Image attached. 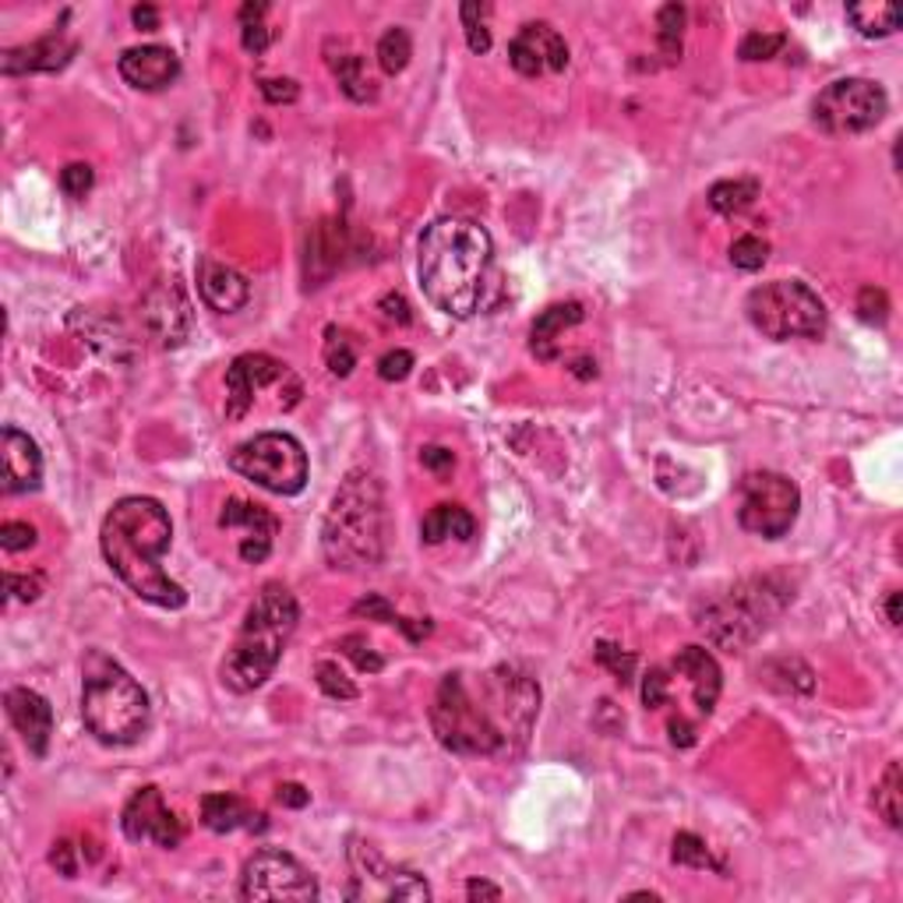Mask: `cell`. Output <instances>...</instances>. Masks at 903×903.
<instances>
[{
	"instance_id": "50",
	"label": "cell",
	"mask_w": 903,
	"mask_h": 903,
	"mask_svg": "<svg viewBox=\"0 0 903 903\" xmlns=\"http://www.w3.org/2000/svg\"><path fill=\"white\" fill-rule=\"evenodd\" d=\"M354 614H367V618L385 622V625H396V618H399L396 607L388 604V601L381 597V593H367L364 601H357V604H354Z\"/></svg>"
},
{
	"instance_id": "21",
	"label": "cell",
	"mask_w": 903,
	"mask_h": 903,
	"mask_svg": "<svg viewBox=\"0 0 903 903\" xmlns=\"http://www.w3.org/2000/svg\"><path fill=\"white\" fill-rule=\"evenodd\" d=\"M117 71L131 89L159 92V89L173 86V81L180 78V60H177V53L170 47L149 43V47H131V50L120 53Z\"/></svg>"
},
{
	"instance_id": "56",
	"label": "cell",
	"mask_w": 903,
	"mask_h": 903,
	"mask_svg": "<svg viewBox=\"0 0 903 903\" xmlns=\"http://www.w3.org/2000/svg\"><path fill=\"white\" fill-rule=\"evenodd\" d=\"M276 802H279L282 808H304L307 802H311V791H304L300 784H282V787L276 791Z\"/></svg>"
},
{
	"instance_id": "11",
	"label": "cell",
	"mask_w": 903,
	"mask_h": 903,
	"mask_svg": "<svg viewBox=\"0 0 903 903\" xmlns=\"http://www.w3.org/2000/svg\"><path fill=\"white\" fill-rule=\"evenodd\" d=\"M890 110L886 89L872 78H840L815 96L812 120L826 135H865Z\"/></svg>"
},
{
	"instance_id": "51",
	"label": "cell",
	"mask_w": 903,
	"mask_h": 903,
	"mask_svg": "<svg viewBox=\"0 0 903 903\" xmlns=\"http://www.w3.org/2000/svg\"><path fill=\"white\" fill-rule=\"evenodd\" d=\"M258 89L272 107H282V102H294L300 96L297 81H290V78H265V81H258Z\"/></svg>"
},
{
	"instance_id": "1",
	"label": "cell",
	"mask_w": 903,
	"mask_h": 903,
	"mask_svg": "<svg viewBox=\"0 0 903 903\" xmlns=\"http://www.w3.org/2000/svg\"><path fill=\"white\" fill-rule=\"evenodd\" d=\"M540 713V685L516 667L480 677V695L466 674H445L430 706V731L452 755H512L526 745Z\"/></svg>"
},
{
	"instance_id": "52",
	"label": "cell",
	"mask_w": 903,
	"mask_h": 903,
	"mask_svg": "<svg viewBox=\"0 0 903 903\" xmlns=\"http://www.w3.org/2000/svg\"><path fill=\"white\" fill-rule=\"evenodd\" d=\"M420 463L430 469V474H438V477H445L452 466H456V456H452V448H441V445H427L424 452H420Z\"/></svg>"
},
{
	"instance_id": "29",
	"label": "cell",
	"mask_w": 903,
	"mask_h": 903,
	"mask_svg": "<svg viewBox=\"0 0 903 903\" xmlns=\"http://www.w3.org/2000/svg\"><path fill=\"white\" fill-rule=\"evenodd\" d=\"M474 516L463 505H435L420 523V537L427 544H441V540H469L474 537Z\"/></svg>"
},
{
	"instance_id": "53",
	"label": "cell",
	"mask_w": 903,
	"mask_h": 903,
	"mask_svg": "<svg viewBox=\"0 0 903 903\" xmlns=\"http://www.w3.org/2000/svg\"><path fill=\"white\" fill-rule=\"evenodd\" d=\"M50 865L64 875V879H75L78 875V861H75V847L68 844V840H60V844H53L50 851Z\"/></svg>"
},
{
	"instance_id": "27",
	"label": "cell",
	"mask_w": 903,
	"mask_h": 903,
	"mask_svg": "<svg viewBox=\"0 0 903 903\" xmlns=\"http://www.w3.org/2000/svg\"><path fill=\"white\" fill-rule=\"evenodd\" d=\"M261 812H255L248 802H240L237 794H205L201 797V823L212 833H234L240 826L265 830Z\"/></svg>"
},
{
	"instance_id": "10",
	"label": "cell",
	"mask_w": 903,
	"mask_h": 903,
	"mask_svg": "<svg viewBox=\"0 0 903 903\" xmlns=\"http://www.w3.org/2000/svg\"><path fill=\"white\" fill-rule=\"evenodd\" d=\"M797 508H802V490L784 474L758 469V474H745L737 480V523L755 537H787L797 519Z\"/></svg>"
},
{
	"instance_id": "8",
	"label": "cell",
	"mask_w": 903,
	"mask_h": 903,
	"mask_svg": "<svg viewBox=\"0 0 903 903\" xmlns=\"http://www.w3.org/2000/svg\"><path fill=\"white\" fill-rule=\"evenodd\" d=\"M748 321L773 343L818 339L826 333V307L802 279H773L745 297Z\"/></svg>"
},
{
	"instance_id": "3",
	"label": "cell",
	"mask_w": 903,
	"mask_h": 903,
	"mask_svg": "<svg viewBox=\"0 0 903 903\" xmlns=\"http://www.w3.org/2000/svg\"><path fill=\"white\" fill-rule=\"evenodd\" d=\"M490 255L495 244L480 222L463 216L430 222L417 248V276L430 307L456 321L474 318L484 307Z\"/></svg>"
},
{
	"instance_id": "55",
	"label": "cell",
	"mask_w": 903,
	"mask_h": 903,
	"mask_svg": "<svg viewBox=\"0 0 903 903\" xmlns=\"http://www.w3.org/2000/svg\"><path fill=\"white\" fill-rule=\"evenodd\" d=\"M378 307H381V315H385L388 321H399V325H409V318H414V315H409V304H406V300H403L399 294H385Z\"/></svg>"
},
{
	"instance_id": "26",
	"label": "cell",
	"mask_w": 903,
	"mask_h": 903,
	"mask_svg": "<svg viewBox=\"0 0 903 903\" xmlns=\"http://www.w3.org/2000/svg\"><path fill=\"white\" fill-rule=\"evenodd\" d=\"M583 318H586V311H583L579 300L550 304L547 311H540L537 321L529 325V350H533V357L544 360V364L558 360L562 357L558 339L565 336V328H576Z\"/></svg>"
},
{
	"instance_id": "33",
	"label": "cell",
	"mask_w": 903,
	"mask_h": 903,
	"mask_svg": "<svg viewBox=\"0 0 903 903\" xmlns=\"http://www.w3.org/2000/svg\"><path fill=\"white\" fill-rule=\"evenodd\" d=\"M900 794H903V784H900V763H890L882 780L875 784V794H872V805L875 812L886 818V826L900 830L903 823V808H900Z\"/></svg>"
},
{
	"instance_id": "49",
	"label": "cell",
	"mask_w": 903,
	"mask_h": 903,
	"mask_svg": "<svg viewBox=\"0 0 903 903\" xmlns=\"http://www.w3.org/2000/svg\"><path fill=\"white\" fill-rule=\"evenodd\" d=\"M667 682L671 677L661 671V667H653L646 677H643V703L649 706V710H661L667 699H671V692H667Z\"/></svg>"
},
{
	"instance_id": "24",
	"label": "cell",
	"mask_w": 903,
	"mask_h": 903,
	"mask_svg": "<svg viewBox=\"0 0 903 903\" xmlns=\"http://www.w3.org/2000/svg\"><path fill=\"white\" fill-rule=\"evenodd\" d=\"M78 53V43L64 39V32H50L43 39H36L29 47L4 50L0 57V68L4 75H29V71H60L71 64V57Z\"/></svg>"
},
{
	"instance_id": "41",
	"label": "cell",
	"mask_w": 903,
	"mask_h": 903,
	"mask_svg": "<svg viewBox=\"0 0 903 903\" xmlns=\"http://www.w3.org/2000/svg\"><path fill=\"white\" fill-rule=\"evenodd\" d=\"M315 674H318V688L328 695V699H357V685L339 671V664H333V661H318Z\"/></svg>"
},
{
	"instance_id": "57",
	"label": "cell",
	"mask_w": 903,
	"mask_h": 903,
	"mask_svg": "<svg viewBox=\"0 0 903 903\" xmlns=\"http://www.w3.org/2000/svg\"><path fill=\"white\" fill-rule=\"evenodd\" d=\"M667 731H671V745H677V748H692L695 745V727L688 721H682V716L671 721Z\"/></svg>"
},
{
	"instance_id": "7",
	"label": "cell",
	"mask_w": 903,
	"mask_h": 903,
	"mask_svg": "<svg viewBox=\"0 0 903 903\" xmlns=\"http://www.w3.org/2000/svg\"><path fill=\"white\" fill-rule=\"evenodd\" d=\"M791 593L776 579H748L721 597L706 601L695 611V628H699L713 646L721 649H745L758 635L770 628V622L787 607Z\"/></svg>"
},
{
	"instance_id": "36",
	"label": "cell",
	"mask_w": 903,
	"mask_h": 903,
	"mask_svg": "<svg viewBox=\"0 0 903 903\" xmlns=\"http://www.w3.org/2000/svg\"><path fill=\"white\" fill-rule=\"evenodd\" d=\"M409 57H414V43H409V32L406 29H388L381 39H378V64L385 75H399L406 71Z\"/></svg>"
},
{
	"instance_id": "37",
	"label": "cell",
	"mask_w": 903,
	"mask_h": 903,
	"mask_svg": "<svg viewBox=\"0 0 903 903\" xmlns=\"http://www.w3.org/2000/svg\"><path fill=\"white\" fill-rule=\"evenodd\" d=\"M671 857H674V865H685V869H716V872H724L713 861L706 840H699L695 833H677L674 844H671Z\"/></svg>"
},
{
	"instance_id": "28",
	"label": "cell",
	"mask_w": 903,
	"mask_h": 903,
	"mask_svg": "<svg viewBox=\"0 0 903 903\" xmlns=\"http://www.w3.org/2000/svg\"><path fill=\"white\" fill-rule=\"evenodd\" d=\"M78 318H86V325L81 321H71L75 328H81V336H86V343L92 346V350L99 357H107V360H117V364H128L131 360V339L128 333L120 328L113 318H96V315H86L78 307L75 311Z\"/></svg>"
},
{
	"instance_id": "38",
	"label": "cell",
	"mask_w": 903,
	"mask_h": 903,
	"mask_svg": "<svg viewBox=\"0 0 903 903\" xmlns=\"http://www.w3.org/2000/svg\"><path fill=\"white\" fill-rule=\"evenodd\" d=\"M766 258H770V244L755 234H745L731 244V265L742 272H758L766 265Z\"/></svg>"
},
{
	"instance_id": "39",
	"label": "cell",
	"mask_w": 903,
	"mask_h": 903,
	"mask_svg": "<svg viewBox=\"0 0 903 903\" xmlns=\"http://www.w3.org/2000/svg\"><path fill=\"white\" fill-rule=\"evenodd\" d=\"M325 364H328V371H333L336 378H346L357 367V350H354V343L346 339V333H336V328H328L325 333Z\"/></svg>"
},
{
	"instance_id": "15",
	"label": "cell",
	"mask_w": 903,
	"mask_h": 903,
	"mask_svg": "<svg viewBox=\"0 0 903 903\" xmlns=\"http://www.w3.org/2000/svg\"><path fill=\"white\" fill-rule=\"evenodd\" d=\"M219 529H237V554L248 565H261L276 547L279 519L265 505H255L248 498H226L219 512Z\"/></svg>"
},
{
	"instance_id": "6",
	"label": "cell",
	"mask_w": 903,
	"mask_h": 903,
	"mask_svg": "<svg viewBox=\"0 0 903 903\" xmlns=\"http://www.w3.org/2000/svg\"><path fill=\"white\" fill-rule=\"evenodd\" d=\"M149 692L110 653L89 649L81 661V721L102 745L125 748L149 731Z\"/></svg>"
},
{
	"instance_id": "2",
	"label": "cell",
	"mask_w": 903,
	"mask_h": 903,
	"mask_svg": "<svg viewBox=\"0 0 903 903\" xmlns=\"http://www.w3.org/2000/svg\"><path fill=\"white\" fill-rule=\"evenodd\" d=\"M170 540H173L170 512L146 495L120 498L107 512V519H102V529H99L102 558L113 568V576L125 583L135 597L167 611H180L188 604V593L162 568V554L170 550Z\"/></svg>"
},
{
	"instance_id": "22",
	"label": "cell",
	"mask_w": 903,
	"mask_h": 903,
	"mask_svg": "<svg viewBox=\"0 0 903 903\" xmlns=\"http://www.w3.org/2000/svg\"><path fill=\"white\" fill-rule=\"evenodd\" d=\"M198 294H201L205 304L212 307V311L234 315V311H240L244 304H248L251 286L234 269V265H222V261L205 255L198 261Z\"/></svg>"
},
{
	"instance_id": "25",
	"label": "cell",
	"mask_w": 903,
	"mask_h": 903,
	"mask_svg": "<svg viewBox=\"0 0 903 903\" xmlns=\"http://www.w3.org/2000/svg\"><path fill=\"white\" fill-rule=\"evenodd\" d=\"M304 276L307 286H321L328 276H333L343 255H346V222H318L311 234H307V248H304Z\"/></svg>"
},
{
	"instance_id": "5",
	"label": "cell",
	"mask_w": 903,
	"mask_h": 903,
	"mask_svg": "<svg viewBox=\"0 0 903 903\" xmlns=\"http://www.w3.org/2000/svg\"><path fill=\"white\" fill-rule=\"evenodd\" d=\"M300 622V607L297 597L282 583L261 586L255 604L248 607L240 622V632L230 646V653L222 656L219 677L230 692H255L261 688L269 677L276 674L282 649L290 643V635L297 632Z\"/></svg>"
},
{
	"instance_id": "54",
	"label": "cell",
	"mask_w": 903,
	"mask_h": 903,
	"mask_svg": "<svg viewBox=\"0 0 903 903\" xmlns=\"http://www.w3.org/2000/svg\"><path fill=\"white\" fill-rule=\"evenodd\" d=\"M8 593L11 597H18V601H26V604H32L36 597H39V579L36 576H14V572H8Z\"/></svg>"
},
{
	"instance_id": "12",
	"label": "cell",
	"mask_w": 903,
	"mask_h": 903,
	"mask_svg": "<svg viewBox=\"0 0 903 903\" xmlns=\"http://www.w3.org/2000/svg\"><path fill=\"white\" fill-rule=\"evenodd\" d=\"M240 896L244 900H294L307 903L318 900V882L307 872L294 854L279 847H261L248 857L240 872Z\"/></svg>"
},
{
	"instance_id": "42",
	"label": "cell",
	"mask_w": 903,
	"mask_h": 903,
	"mask_svg": "<svg viewBox=\"0 0 903 903\" xmlns=\"http://www.w3.org/2000/svg\"><path fill=\"white\" fill-rule=\"evenodd\" d=\"M484 4H463V26H466V43L474 53H487L490 50V32L484 26Z\"/></svg>"
},
{
	"instance_id": "19",
	"label": "cell",
	"mask_w": 903,
	"mask_h": 903,
	"mask_svg": "<svg viewBox=\"0 0 903 903\" xmlns=\"http://www.w3.org/2000/svg\"><path fill=\"white\" fill-rule=\"evenodd\" d=\"M4 710H8L11 727L22 734L29 755L43 758L50 752V737H53V706L32 688H8Z\"/></svg>"
},
{
	"instance_id": "20",
	"label": "cell",
	"mask_w": 903,
	"mask_h": 903,
	"mask_svg": "<svg viewBox=\"0 0 903 903\" xmlns=\"http://www.w3.org/2000/svg\"><path fill=\"white\" fill-rule=\"evenodd\" d=\"M0 480L8 495H26L43 480V452L18 427L0 430Z\"/></svg>"
},
{
	"instance_id": "45",
	"label": "cell",
	"mask_w": 903,
	"mask_h": 903,
	"mask_svg": "<svg viewBox=\"0 0 903 903\" xmlns=\"http://www.w3.org/2000/svg\"><path fill=\"white\" fill-rule=\"evenodd\" d=\"M857 318L865 321V325H882L890 318V297L875 290V286H865L857 297Z\"/></svg>"
},
{
	"instance_id": "14",
	"label": "cell",
	"mask_w": 903,
	"mask_h": 903,
	"mask_svg": "<svg viewBox=\"0 0 903 903\" xmlns=\"http://www.w3.org/2000/svg\"><path fill=\"white\" fill-rule=\"evenodd\" d=\"M120 830H125L131 844H146V840H152V844H159L162 851L180 847V840H183V826H180L177 812L167 808L159 787H152V784L131 794V802L125 805V812H120Z\"/></svg>"
},
{
	"instance_id": "59",
	"label": "cell",
	"mask_w": 903,
	"mask_h": 903,
	"mask_svg": "<svg viewBox=\"0 0 903 903\" xmlns=\"http://www.w3.org/2000/svg\"><path fill=\"white\" fill-rule=\"evenodd\" d=\"M466 896L469 900H502V890L498 886H490V882H484V879H469V886H466Z\"/></svg>"
},
{
	"instance_id": "23",
	"label": "cell",
	"mask_w": 903,
	"mask_h": 903,
	"mask_svg": "<svg viewBox=\"0 0 903 903\" xmlns=\"http://www.w3.org/2000/svg\"><path fill=\"white\" fill-rule=\"evenodd\" d=\"M671 667L688 677L695 706H699L703 716H710L716 710V699H721V688H724V674H721V664L713 661V653L703 646H682L671 661Z\"/></svg>"
},
{
	"instance_id": "13",
	"label": "cell",
	"mask_w": 903,
	"mask_h": 903,
	"mask_svg": "<svg viewBox=\"0 0 903 903\" xmlns=\"http://www.w3.org/2000/svg\"><path fill=\"white\" fill-rule=\"evenodd\" d=\"M350 869L354 882L346 896L350 900H430V886L424 875L409 869H393L388 861L364 840H350Z\"/></svg>"
},
{
	"instance_id": "60",
	"label": "cell",
	"mask_w": 903,
	"mask_h": 903,
	"mask_svg": "<svg viewBox=\"0 0 903 903\" xmlns=\"http://www.w3.org/2000/svg\"><path fill=\"white\" fill-rule=\"evenodd\" d=\"M886 618H890V625L896 628L900 625V593L893 589L890 597H886Z\"/></svg>"
},
{
	"instance_id": "48",
	"label": "cell",
	"mask_w": 903,
	"mask_h": 903,
	"mask_svg": "<svg viewBox=\"0 0 903 903\" xmlns=\"http://www.w3.org/2000/svg\"><path fill=\"white\" fill-rule=\"evenodd\" d=\"M36 544V526L29 523H4L0 526V547L18 554V550H29Z\"/></svg>"
},
{
	"instance_id": "40",
	"label": "cell",
	"mask_w": 903,
	"mask_h": 903,
	"mask_svg": "<svg viewBox=\"0 0 903 903\" xmlns=\"http://www.w3.org/2000/svg\"><path fill=\"white\" fill-rule=\"evenodd\" d=\"M784 47H787L784 32H748L742 39V47H737V57H742V60H770Z\"/></svg>"
},
{
	"instance_id": "16",
	"label": "cell",
	"mask_w": 903,
	"mask_h": 903,
	"mask_svg": "<svg viewBox=\"0 0 903 903\" xmlns=\"http://www.w3.org/2000/svg\"><path fill=\"white\" fill-rule=\"evenodd\" d=\"M508 60L523 78H540L544 71L568 68V43L565 36L547 22H526L516 39L508 43Z\"/></svg>"
},
{
	"instance_id": "43",
	"label": "cell",
	"mask_w": 903,
	"mask_h": 903,
	"mask_svg": "<svg viewBox=\"0 0 903 903\" xmlns=\"http://www.w3.org/2000/svg\"><path fill=\"white\" fill-rule=\"evenodd\" d=\"M597 664L607 667L618 682H632V671H635V656L632 653H622V646L614 643H597Z\"/></svg>"
},
{
	"instance_id": "32",
	"label": "cell",
	"mask_w": 903,
	"mask_h": 903,
	"mask_svg": "<svg viewBox=\"0 0 903 903\" xmlns=\"http://www.w3.org/2000/svg\"><path fill=\"white\" fill-rule=\"evenodd\" d=\"M758 198V180H716L706 201H710V209L713 212H721V216H742L748 212L752 205Z\"/></svg>"
},
{
	"instance_id": "18",
	"label": "cell",
	"mask_w": 903,
	"mask_h": 903,
	"mask_svg": "<svg viewBox=\"0 0 903 903\" xmlns=\"http://www.w3.org/2000/svg\"><path fill=\"white\" fill-rule=\"evenodd\" d=\"M286 364L269 354H240L226 367V420H240L251 414V406L265 385L286 378Z\"/></svg>"
},
{
	"instance_id": "62",
	"label": "cell",
	"mask_w": 903,
	"mask_h": 903,
	"mask_svg": "<svg viewBox=\"0 0 903 903\" xmlns=\"http://www.w3.org/2000/svg\"><path fill=\"white\" fill-rule=\"evenodd\" d=\"M628 900H661L656 893H628Z\"/></svg>"
},
{
	"instance_id": "47",
	"label": "cell",
	"mask_w": 903,
	"mask_h": 903,
	"mask_svg": "<svg viewBox=\"0 0 903 903\" xmlns=\"http://www.w3.org/2000/svg\"><path fill=\"white\" fill-rule=\"evenodd\" d=\"M414 354L409 350H388L381 360H378V378L381 381H406L409 371H414Z\"/></svg>"
},
{
	"instance_id": "30",
	"label": "cell",
	"mask_w": 903,
	"mask_h": 903,
	"mask_svg": "<svg viewBox=\"0 0 903 903\" xmlns=\"http://www.w3.org/2000/svg\"><path fill=\"white\" fill-rule=\"evenodd\" d=\"M900 8L882 4V0H869V4H847V22L865 36V39H886L900 29Z\"/></svg>"
},
{
	"instance_id": "46",
	"label": "cell",
	"mask_w": 903,
	"mask_h": 903,
	"mask_svg": "<svg viewBox=\"0 0 903 903\" xmlns=\"http://www.w3.org/2000/svg\"><path fill=\"white\" fill-rule=\"evenodd\" d=\"M92 167L89 162H71V167L60 170V191H64L68 198H86L92 191Z\"/></svg>"
},
{
	"instance_id": "31",
	"label": "cell",
	"mask_w": 903,
	"mask_h": 903,
	"mask_svg": "<svg viewBox=\"0 0 903 903\" xmlns=\"http://www.w3.org/2000/svg\"><path fill=\"white\" fill-rule=\"evenodd\" d=\"M328 68H333L339 89L346 92V99L354 102H371L378 96L375 81L367 78V68H364V57L360 53H339V57H328Z\"/></svg>"
},
{
	"instance_id": "17",
	"label": "cell",
	"mask_w": 903,
	"mask_h": 903,
	"mask_svg": "<svg viewBox=\"0 0 903 903\" xmlns=\"http://www.w3.org/2000/svg\"><path fill=\"white\" fill-rule=\"evenodd\" d=\"M141 321L162 350H173L191 336V304L177 282H156L141 297Z\"/></svg>"
},
{
	"instance_id": "61",
	"label": "cell",
	"mask_w": 903,
	"mask_h": 903,
	"mask_svg": "<svg viewBox=\"0 0 903 903\" xmlns=\"http://www.w3.org/2000/svg\"><path fill=\"white\" fill-rule=\"evenodd\" d=\"M572 371H576L579 378H597V360L583 357V360H576V367H572Z\"/></svg>"
},
{
	"instance_id": "34",
	"label": "cell",
	"mask_w": 903,
	"mask_h": 903,
	"mask_svg": "<svg viewBox=\"0 0 903 903\" xmlns=\"http://www.w3.org/2000/svg\"><path fill=\"white\" fill-rule=\"evenodd\" d=\"M682 29H685V8L682 4H664L656 11V43L667 60L682 57Z\"/></svg>"
},
{
	"instance_id": "35",
	"label": "cell",
	"mask_w": 903,
	"mask_h": 903,
	"mask_svg": "<svg viewBox=\"0 0 903 903\" xmlns=\"http://www.w3.org/2000/svg\"><path fill=\"white\" fill-rule=\"evenodd\" d=\"M265 11H269V4H244L240 8V43H244V50L255 53V57H261L265 50H269V43H272L269 26L261 22Z\"/></svg>"
},
{
	"instance_id": "44",
	"label": "cell",
	"mask_w": 903,
	"mask_h": 903,
	"mask_svg": "<svg viewBox=\"0 0 903 903\" xmlns=\"http://www.w3.org/2000/svg\"><path fill=\"white\" fill-rule=\"evenodd\" d=\"M339 646H343V653L350 656V661H354L360 671H367V674H378V671L385 667V661L375 653V646L364 639V635H346V639H343Z\"/></svg>"
},
{
	"instance_id": "4",
	"label": "cell",
	"mask_w": 903,
	"mask_h": 903,
	"mask_svg": "<svg viewBox=\"0 0 903 903\" xmlns=\"http://www.w3.org/2000/svg\"><path fill=\"white\" fill-rule=\"evenodd\" d=\"M388 544V508L381 480L367 469L346 474L333 505L325 512L321 526V550L333 568L360 572L375 568L385 558Z\"/></svg>"
},
{
	"instance_id": "58",
	"label": "cell",
	"mask_w": 903,
	"mask_h": 903,
	"mask_svg": "<svg viewBox=\"0 0 903 903\" xmlns=\"http://www.w3.org/2000/svg\"><path fill=\"white\" fill-rule=\"evenodd\" d=\"M131 22H135L141 32H156V29H159V11H156L152 4H138V8L131 11Z\"/></svg>"
},
{
	"instance_id": "9",
	"label": "cell",
	"mask_w": 903,
	"mask_h": 903,
	"mask_svg": "<svg viewBox=\"0 0 903 903\" xmlns=\"http://www.w3.org/2000/svg\"><path fill=\"white\" fill-rule=\"evenodd\" d=\"M230 469L272 495H300L307 487V452L286 430H265L230 452Z\"/></svg>"
}]
</instances>
